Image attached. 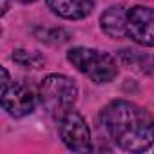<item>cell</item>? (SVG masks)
<instances>
[{"label": "cell", "mask_w": 154, "mask_h": 154, "mask_svg": "<svg viewBox=\"0 0 154 154\" xmlns=\"http://www.w3.org/2000/svg\"><path fill=\"white\" fill-rule=\"evenodd\" d=\"M100 120L107 136L123 150L143 152L154 143V118L136 103L111 102L103 107Z\"/></svg>", "instance_id": "1"}, {"label": "cell", "mask_w": 154, "mask_h": 154, "mask_svg": "<svg viewBox=\"0 0 154 154\" xmlns=\"http://www.w3.org/2000/svg\"><path fill=\"white\" fill-rule=\"evenodd\" d=\"M40 102L44 105V109L53 116V118H62L63 114H67L78 96V87L76 84L63 74H49L44 78V82L40 84V91H38Z\"/></svg>", "instance_id": "2"}, {"label": "cell", "mask_w": 154, "mask_h": 154, "mask_svg": "<svg viewBox=\"0 0 154 154\" xmlns=\"http://www.w3.org/2000/svg\"><path fill=\"white\" fill-rule=\"evenodd\" d=\"M67 60L96 84H107L114 80L118 74L114 58L105 51L91 47H74L67 53Z\"/></svg>", "instance_id": "3"}, {"label": "cell", "mask_w": 154, "mask_h": 154, "mask_svg": "<svg viewBox=\"0 0 154 154\" xmlns=\"http://www.w3.org/2000/svg\"><path fill=\"white\" fill-rule=\"evenodd\" d=\"M60 138L63 145L72 152H87L91 150V131L84 116L76 111H69L60 118Z\"/></svg>", "instance_id": "4"}, {"label": "cell", "mask_w": 154, "mask_h": 154, "mask_svg": "<svg viewBox=\"0 0 154 154\" xmlns=\"http://www.w3.org/2000/svg\"><path fill=\"white\" fill-rule=\"evenodd\" d=\"M127 36L145 47H154V9L134 6L127 13Z\"/></svg>", "instance_id": "5"}, {"label": "cell", "mask_w": 154, "mask_h": 154, "mask_svg": "<svg viewBox=\"0 0 154 154\" xmlns=\"http://www.w3.org/2000/svg\"><path fill=\"white\" fill-rule=\"evenodd\" d=\"M0 96H2V107L8 114L15 118H24L33 112L36 98L33 91L18 82H9L8 85L0 87Z\"/></svg>", "instance_id": "6"}, {"label": "cell", "mask_w": 154, "mask_h": 154, "mask_svg": "<svg viewBox=\"0 0 154 154\" xmlns=\"http://www.w3.org/2000/svg\"><path fill=\"white\" fill-rule=\"evenodd\" d=\"M96 4V0H47L49 9L67 20L85 18Z\"/></svg>", "instance_id": "7"}, {"label": "cell", "mask_w": 154, "mask_h": 154, "mask_svg": "<svg viewBox=\"0 0 154 154\" xmlns=\"http://www.w3.org/2000/svg\"><path fill=\"white\" fill-rule=\"evenodd\" d=\"M127 9L123 6H111L100 17L102 31L111 38H123L127 36Z\"/></svg>", "instance_id": "8"}, {"label": "cell", "mask_w": 154, "mask_h": 154, "mask_svg": "<svg viewBox=\"0 0 154 154\" xmlns=\"http://www.w3.org/2000/svg\"><path fill=\"white\" fill-rule=\"evenodd\" d=\"M13 60H15L18 65L27 67V69H38V67L44 63V58H42L36 51H26V49L15 51Z\"/></svg>", "instance_id": "9"}, {"label": "cell", "mask_w": 154, "mask_h": 154, "mask_svg": "<svg viewBox=\"0 0 154 154\" xmlns=\"http://www.w3.org/2000/svg\"><path fill=\"white\" fill-rule=\"evenodd\" d=\"M20 2H33V0H20Z\"/></svg>", "instance_id": "10"}]
</instances>
